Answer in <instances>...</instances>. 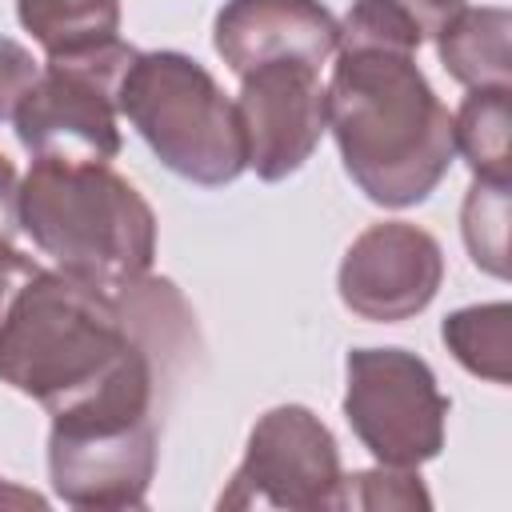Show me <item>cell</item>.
<instances>
[{"instance_id":"6da1fadb","label":"cell","mask_w":512,"mask_h":512,"mask_svg":"<svg viewBox=\"0 0 512 512\" xmlns=\"http://www.w3.org/2000/svg\"><path fill=\"white\" fill-rule=\"evenodd\" d=\"M140 360H156L152 340L116 292L0 244V380L8 388L56 416Z\"/></svg>"},{"instance_id":"ba28073f","label":"cell","mask_w":512,"mask_h":512,"mask_svg":"<svg viewBox=\"0 0 512 512\" xmlns=\"http://www.w3.org/2000/svg\"><path fill=\"white\" fill-rule=\"evenodd\" d=\"M340 476V448L328 424L304 404H276L252 424L244 460L216 504L320 512L336 508Z\"/></svg>"},{"instance_id":"e0dca14e","label":"cell","mask_w":512,"mask_h":512,"mask_svg":"<svg viewBox=\"0 0 512 512\" xmlns=\"http://www.w3.org/2000/svg\"><path fill=\"white\" fill-rule=\"evenodd\" d=\"M460 232L476 268L508 276V184L476 180L460 208Z\"/></svg>"},{"instance_id":"9c48e42d","label":"cell","mask_w":512,"mask_h":512,"mask_svg":"<svg viewBox=\"0 0 512 512\" xmlns=\"http://www.w3.org/2000/svg\"><path fill=\"white\" fill-rule=\"evenodd\" d=\"M236 116L244 128L248 168L264 180H288L300 172L320 136L328 132V96L320 84V68L272 60L240 76Z\"/></svg>"},{"instance_id":"8992f818","label":"cell","mask_w":512,"mask_h":512,"mask_svg":"<svg viewBox=\"0 0 512 512\" xmlns=\"http://www.w3.org/2000/svg\"><path fill=\"white\" fill-rule=\"evenodd\" d=\"M136 48L112 40L84 56H56L40 64V76L16 104V140L32 160L108 164L120 156V108L116 88Z\"/></svg>"},{"instance_id":"2e32d148","label":"cell","mask_w":512,"mask_h":512,"mask_svg":"<svg viewBox=\"0 0 512 512\" xmlns=\"http://www.w3.org/2000/svg\"><path fill=\"white\" fill-rule=\"evenodd\" d=\"M440 336L448 352L456 356L460 368L472 376H484L492 384L512 380V304L492 300V304H468L444 316Z\"/></svg>"},{"instance_id":"52a82bcc","label":"cell","mask_w":512,"mask_h":512,"mask_svg":"<svg viewBox=\"0 0 512 512\" xmlns=\"http://www.w3.org/2000/svg\"><path fill=\"white\" fill-rule=\"evenodd\" d=\"M344 420L384 468H420L440 456L452 400L408 348H352L344 356Z\"/></svg>"},{"instance_id":"3957f363","label":"cell","mask_w":512,"mask_h":512,"mask_svg":"<svg viewBox=\"0 0 512 512\" xmlns=\"http://www.w3.org/2000/svg\"><path fill=\"white\" fill-rule=\"evenodd\" d=\"M20 228L60 272L104 292H128L156 260V212L112 164L32 160Z\"/></svg>"},{"instance_id":"7c38bea8","label":"cell","mask_w":512,"mask_h":512,"mask_svg":"<svg viewBox=\"0 0 512 512\" xmlns=\"http://www.w3.org/2000/svg\"><path fill=\"white\" fill-rule=\"evenodd\" d=\"M512 12L500 4H464L444 32L436 36V52L444 72L464 88H512Z\"/></svg>"},{"instance_id":"5b68a950","label":"cell","mask_w":512,"mask_h":512,"mask_svg":"<svg viewBox=\"0 0 512 512\" xmlns=\"http://www.w3.org/2000/svg\"><path fill=\"white\" fill-rule=\"evenodd\" d=\"M116 108L152 156L192 184L220 188L248 168L236 100H228L216 76L188 52H136L120 76Z\"/></svg>"},{"instance_id":"ffe728a7","label":"cell","mask_w":512,"mask_h":512,"mask_svg":"<svg viewBox=\"0 0 512 512\" xmlns=\"http://www.w3.org/2000/svg\"><path fill=\"white\" fill-rule=\"evenodd\" d=\"M20 228V176L16 164L0 152V244H12Z\"/></svg>"},{"instance_id":"9a60e30c","label":"cell","mask_w":512,"mask_h":512,"mask_svg":"<svg viewBox=\"0 0 512 512\" xmlns=\"http://www.w3.org/2000/svg\"><path fill=\"white\" fill-rule=\"evenodd\" d=\"M508 128H512V88H468V96L452 116V144L476 180L508 184L512 172Z\"/></svg>"},{"instance_id":"44dd1931","label":"cell","mask_w":512,"mask_h":512,"mask_svg":"<svg viewBox=\"0 0 512 512\" xmlns=\"http://www.w3.org/2000/svg\"><path fill=\"white\" fill-rule=\"evenodd\" d=\"M0 504H32V508H44V496L24 492V488H12L8 480H0Z\"/></svg>"},{"instance_id":"ac0fdd59","label":"cell","mask_w":512,"mask_h":512,"mask_svg":"<svg viewBox=\"0 0 512 512\" xmlns=\"http://www.w3.org/2000/svg\"><path fill=\"white\" fill-rule=\"evenodd\" d=\"M432 496L424 492L416 468H372L340 476L336 508H428Z\"/></svg>"},{"instance_id":"277c9868","label":"cell","mask_w":512,"mask_h":512,"mask_svg":"<svg viewBox=\"0 0 512 512\" xmlns=\"http://www.w3.org/2000/svg\"><path fill=\"white\" fill-rule=\"evenodd\" d=\"M156 368H132L52 416L48 480L72 508H144L156 476Z\"/></svg>"},{"instance_id":"8fae6325","label":"cell","mask_w":512,"mask_h":512,"mask_svg":"<svg viewBox=\"0 0 512 512\" xmlns=\"http://www.w3.org/2000/svg\"><path fill=\"white\" fill-rule=\"evenodd\" d=\"M212 44L236 76L272 60L324 68L340 48V20L320 0H224Z\"/></svg>"},{"instance_id":"5bb4252c","label":"cell","mask_w":512,"mask_h":512,"mask_svg":"<svg viewBox=\"0 0 512 512\" xmlns=\"http://www.w3.org/2000/svg\"><path fill=\"white\" fill-rule=\"evenodd\" d=\"M16 16L48 60L120 40V0H16Z\"/></svg>"},{"instance_id":"7a4b0ae2","label":"cell","mask_w":512,"mask_h":512,"mask_svg":"<svg viewBox=\"0 0 512 512\" xmlns=\"http://www.w3.org/2000/svg\"><path fill=\"white\" fill-rule=\"evenodd\" d=\"M328 132L352 184L380 208H412L456 160L452 112L412 52L336 48Z\"/></svg>"},{"instance_id":"d6986e66","label":"cell","mask_w":512,"mask_h":512,"mask_svg":"<svg viewBox=\"0 0 512 512\" xmlns=\"http://www.w3.org/2000/svg\"><path fill=\"white\" fill-rule=\"evenodd\" d=\"M40 76V60L12 36H0V120L16 116V104Z\"/></svg>"},{"instance_id":"4fadbf2b","label":"cell","mask_w":512,"mask_h":512,"mask_svg":"<svg viewBox=\"0 0 512 512\" xmlns=\"http://www.w3.org/2000/svg\"><path fill=\"white\" fill-rule=\"evenodd\" d=\"M468 0H352L340 24V48L416 52L444 32Z\"/></svg>"},{"instance_id":"30bf717a","label":"cell","mask_w":512,"mask_h":512,"mask_svg":"<svg viewBox=\"0 0 512 512\" xmlns=\"http://www.w3.org/2000/svg\"><path fill=\"white\" fill-rule=\"evenodd\" d=\"M444 284V252L432 232L408 220L368 224L344 252L336 288L348 312L376 324L412 320Z\"/></svg>"}]
</instances>
